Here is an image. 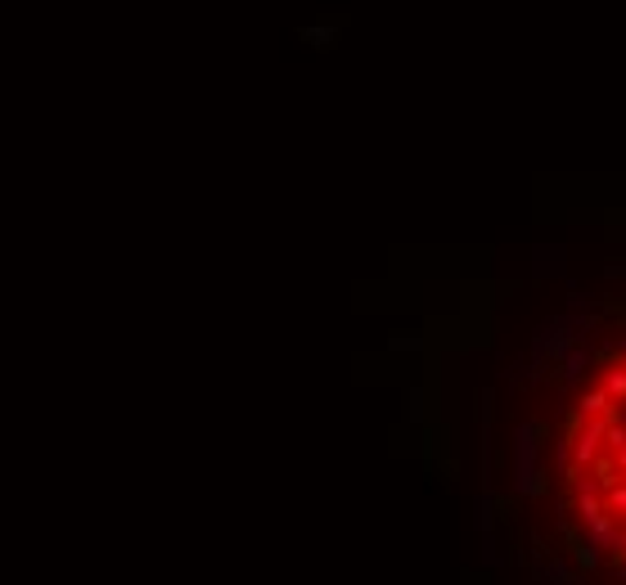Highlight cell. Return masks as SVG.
Listing matches in <instances>:
<instances>
[{
  "label": "cell",
  "mask_w": 626,
  "mask_h": 585,
  "mask_svg": "<svg viewBox=\"0 0 626 585\" xmlns=\"http://www.w3.org/2000/svg\"><path fill=\"white\" fill-rule=\"evenodd\" d=\"M545 473H541V423H518L514 428V491L518 495H545Z\"/></svg>",
  "instance_id": "1"
},
{
  "label": "cell",
  "mask_w": 626,
  "mask_h": 585,
  "mask_svg": "<svg viewBox=\"0 0 626 585\" xmlns=\"http://www.w3.org/2000/svg\"><path fill=\"white\" fill-rule=\"evenodd\" d=\"M608 414H613V401H608L599 388L582 392V397H577V405H573V419H577V423H586V419H608Z\"/></svg>",
  "instance_id": "2"
},
{
  "label": "cell",
  "mask_w": 626,
  "mask_h": 585,
  "mask_svg": "<svg viewBox=\"0 0 626 585\" xmlns=\"http://www.w3.org/2000/svg\"><path fill=\"white\" fill-rule=\"evenodd\" d=\"M599 392H604L613 405H622V401H626V365H622V360H608V365H604V374H599Z\"/></svg>",
  "instance_id": "3"
},
{
  "label": "cell",
  "mask_w": 626,
  "mask_h": 585,
  "mask_svg": "<svg viewBox=\"0 0 626 585\" xmlns=\"http://www.w3.org/2000/svg\"><path fill=\"white\" fill-rule=\"evenodd\" d=\"M590 365H595V351H590V347H573V351L564 356V383H568V388H577V383L586 379Z\"/></svg>",
  "instance_id": "4"
},
{
  "label": "cell",
  "mask_w": 626,
  "mask_h": 585,
  "mask_svg": "<svg viewBox=\"0 0 626 585\" xmlns=\"http://www.w3.org/2000/svg\"><path fill=\"white\" fill-rule=\"evenodd\" d=\"M604 514H608V518H617V523H626V477H622V482H613V486L604 491Z\"/></svg>",
  "instance_id": "5"
},
{
  "label": "cell",
  "mask_w": 626,
  "mask_h": 585,
  "mask_svg": "<svg viewBox=\"0 0 626 585\" xmlns=\"http://www.w3.org/2000/svg\"><path fill=\"white\" fill-rule=\"evenodd\" d=\"M617 451H626V428L617 419H608L604 423V455H617Z\"/></svg>",
  "instance_id": "6"
},
{
  "label": "cell",
  "mask_w": 626,
  "mask_h": 585,
  "mask_svg": "<svg viewBox=\"0 0 626 585\" xmlns=\"http://www.w3.org/2000/svg\"><path fill=\"white\" fill-rule=\"evenodd\" d=\"M478 532H482V541H492V491L478 495Z\"/></svg>",
  "instance_id": "7"
},
{
  "label": "cell",
  "mask_w": 626,
  "mask_h": 585,
  "mask_svg": "<svg viewBox=\"0 0 626 585\" xmlns=\"http://www.w3.org/2000/svg\"><path fill=\"white\" fill-rule=\"evenodd\" d=\"M573 558H577V567H582V572H595V567H599V549H595V545H586V541H577V545H573Z\"/></svg>",
  "instance_id": "8"
},
{
  "label": "cell",
  "mask_w": 626,
  "mask_h": 585,
  "mask_svg": "<svg viewBox=\"0 0 626 585\" xmlns=\"http://www.w3.org/2000/svg\"><path fill=\"white\" fill-rule=\"evenodd\" d=\"M613 558L617 563H626V523L617 527V536H613Z\"/></svg>",
  "instance_id": "9"
},
{
  "label": "cell",
  "mask_w": 626,
  "mask_h": 585,
  "mask_svg": "<svg viewBox=\"0 0 626 585\" xmlns=\"http://www.w3.org/2000/svg\"><path fill=\"white\" fill-rule=\"evenodd\" d=\"M608 360H626V333L613 342V351H608Z\"/></svg>",
  "instance_id": "10"
},
{
  "label": "cell",
  "mask_w": 626,
  "mask_h": 585,
  "mask_svg": "<svg viewBox=\"0 0 626 585\" xmlns=\"http://www.w3.org/2000/svg\"><path fill=\"white\" fill-rule=\"evenodd\" d=\"M608 464H613V473H622V477H626V451H617V455H608Z\"/></svg>",
  "instance_id": "11"
},
{
  "label": "cell",
  "mask_w": 626,
  "mask_h": 585,
  "mask_svg": "<svg viewBox=\"0 0 626 585\" xmlns=\"http://www.w3.org/2000/svg\"><path fill=\"white\" fill-rule=\"evenodd\" d=\"M608 419H617V423L626 428V401H622V405H613V414H608Z\"/></svg>",
  "instance_id": "12"
},
{
  "label": "cell",
  "mask_w": 626,
  "mask_h": 585,
  "mask_svg": "<svg viewBox=\"0 0 626 585\" xmlns=\"http://www.w3.org/2000/svg\"><path fill=\"white\" fill-rule=\"evenodd\" d=\"M622 365H626V360H622Z\"/></svg>",
  "instance_id": "13"
}]
</instances>
